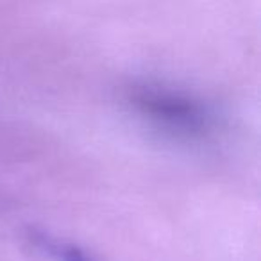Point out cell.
I'll return each instance as SVG.
<instances>
[{
  "mask_svg": "<svg viewBox=\"0 0 261 261\" xmlns=\"http://www.w3.org/2000/svg\"><path fill=\"white\" fill-rule=\"evenodd\" d=\"M127 102L158 127L181 136H202L213 123L206 106L182 91L161 84L130 86Z\"/></svg>",
  "mask_w": 261,
  "mask_h": 261,
  "instance_id": "6da1fadb",
  "label": "cell"
},
{
  "mask_svg": "<svg viewBox=\"0 0 261 261\" xmlns=\"http://www.w3.org/2000/svg\"><path fill=\"white\" fill-rule=\"evenodd\" d=\"M56 252H58L59 261H86V257H84L77 249H72V247H66V249H58Z\"/></svg>",
  "mask_w": 261,
  "mask_h": 261,
  "instance_id": "7a4b0ae2",
  "label": "cell"
}]
</instances>
